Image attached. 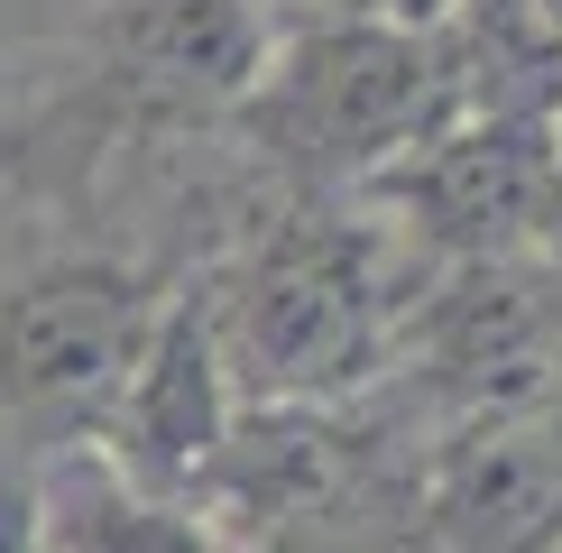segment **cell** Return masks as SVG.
Masks as SVG:
<instances>
[{"mask_svg": "<svg viewBox=\"0 0 562 553\" xmlns=\"http://www.w3.org/2000/svg\"><path fill=\"white\" fill-rule=\"evenodd\" d=\"M461 111H471L461 19H323V29H277L231 121L295 184L369 194Z\"/></svg>", "mask_w": 562, "mask_h": 553, "instance_id": "7a4b0ae2", "label": "cell"}, {"mask_svg": "<svg viewBox=\"0 0 562 553\" xmlns=\"http://www.w3.org/2000/svg\"><path fill=\"white\" fill-rule=\"evenodd\" d=\"M277 29H323V19H452L461 0H259Z\"/></svg>", "mask_w": 562, "mask_h": 553, "instance_id": "9c48e42d", "label": "cell"}, {"mask_svg": "<svg viewBox=\"0 0 562 553\" xmlns=\"http://www.w3.org/2000/svg\"><path fill=\"white\" fill-rule=\"evenodd\" d=\"M517 19H526V37L544 56H562V0H517Z\"/></svg>", "mask_w": 562, "mask_h": 553, "instance_id": "30bf717a", "label": "cell"}, {"mask_svg": "<svg viewBox=\"0 0 562 553\" xmlns=\"http://www.w3.org/2000/svg\"><path fill=\"white\" fill-rule=\"evenodd\" d=\"M29 553H231V544L194 498L130 479L102 443H65L37 471Z\"/></svg>", "mask_w": 562, "mask_h": 553, "instance_id": "52a82bcc", "label": "cell"}, {"mask_svg": "<svg viewBox=\"0 0 562 553\" xmlns=\"http://www.w3.org/2000/svg\"><path fill=\"white\" fill-rule=\"evenodd\" d=\"M434 553H562V397L461 415L415 489Z\"/></svg>", "mask_w": 562, "mask_h": 553, "instance_id": "5b68a950", "label": "cell"}, {"mask_svg": "<svg viewBox=\"0 0 562 553\" xmlns=\"http://www.w3.org/2000/svg\"><path fill=\"white\" fill-rule=\"evenodd\" d=\"M222 379L240 406H350L406 351V268L379 222L295 213L240 249V268L203 295Z\"/></svg>", "mask_w": 562, "mask_h": 553, "instance_id": "6da1fadb", "label": "cell"}, {"mask_svg": "<svg viewBox=\"0 0 562 553\" xmlns=\"http://www.w3.org/2000/svg\"><path fill=\"white\" fill-rule=\"evenodd\" d=\"M231 553H425V526H415L406 498L369 489V498L323 507V517H295V526H268V535H240Z\"/></svg>", "mask_w": 562, "mask_h": 553, "instance_id": "ba28073f", "label": "cell"}, {"mask_svg": "<svg viewBox=\"0 0 562 553\" xmlns=\"http://www.w3.org/2000/svg\"><path fill=\"white\" fill-rule=\"evenodd\" d=\"M157 314L167 295L111 259H56L19 276L0 295V415L19 433H56V452L102 443L157 341Z\"/></svg>", "mask_w": 562, "mask_h": 553, "instance_id": "3957f363", "label": "cell"}, {"mask_svg": "<svg viewBox=\"0 0 562 553\" xmlns=\"http://www.w3.org/2000/svg\"><path fill=\"white\" fill-rule=\"evenodd\" d=\"M277 46L259 0H102V65L157 111H240Z\"/></svg>", "mask_w": 562, "mask_h": 553, "instance_id": "8992f818", "label": "cell"}, {"mask_svg": "<svg viewBox=\"0 0 562 553\" xmlns=\"http://www.w3.org/2000/svg\"><path fill=\"white\" fill-rule=\"evenodd\" d=\"M396 240L434 249L442 268L488 259H562V148L553 111H461L406 167L369 184Z\"/></svg>", "mask_w": 562, "mask_h": 553, "instance_id": "277c9868", "label": "cell"}]
</instances>
